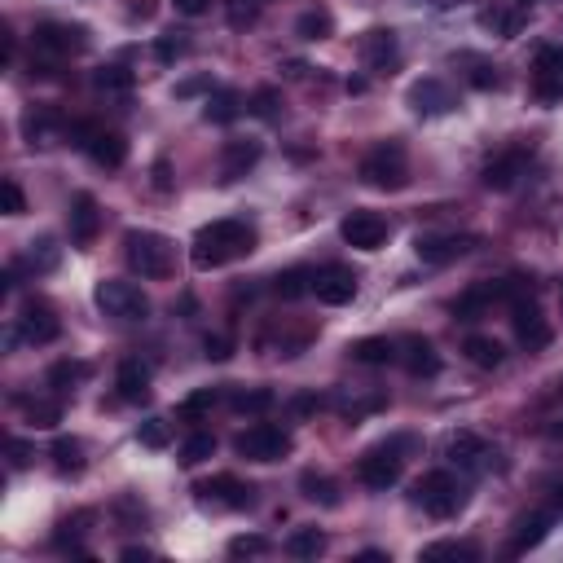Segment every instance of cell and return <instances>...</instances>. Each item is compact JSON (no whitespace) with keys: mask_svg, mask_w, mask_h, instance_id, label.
Masks as SVG:
<instances>
[{"mask_svg":"<svg viewBox=\"0 0 563 563\" xmlns=\"http://www.w3.org/2000/svg\"><path fill=\"white\" fill-rule=\"evenodd\" d=\"M119 559H124V563H137V559H141V563H146V559H154V555H150L146 546H124V550H119Z\"/></svg>","mask_w":563,"mask_h":563,"instance_id":"obj_57","label":"cell"},{"mask_svg":"<svg viewBox=\"0 0 563 563\" xmlns=\"http://www.w3.org/2000/svg\"><path fill=\"white\" fill-rule=\"evenodd\" d=\"M524 168H528V154H524V150H502L498 159L484 163L480 181H484V190H498V194H506V190H515V181L524 176Z\"/></svg>","mask_w":563,"mask_h":563,"instance_id":"obj_17","label":"cell"},{"mask_svg":"<svg viewBox=\"0 0 563 563\" xmlns=\"http://www.w3.org/2000/svg\"><path fill=\"white\" fill-rule=\"evenodd\" d=\"M445 458L462 471H484L493 458V449H489V440L476 436V432H454L445 440Z\"/></svg>","mask_w":563,"mask_h":563,"instance_id":"obj_16","label":"cell"},{"mask_svg":"<svg viewBox=\"0 0 563 563\" xmlns=\"http://www.w3.org/2000/svg\"><path fill=\"white\" fill-rule=\"evenodd\" d=\"M506 300V282H489V286H471V291H462L454 304H449V313L458 317V322H480L484 313H489V304Z\"/></svg>","mask_w":563,"mask_h":563,"instance_id":"obj_18","label":"cell"},{"mask_svg":"<svg viewBox=\"0 0 563 563\" xmlns=\"http://www.w3.org/2000/svg\"><path fill=\"white\" fill-rule=\"evenodd\" d=\"M9 462H14V471H22L31 462V445L27 440H9Z\"/></svg>","mask_w":563,"mask_h":563,"instance_id":"obj_54","label":"cell"},{"mask_svg":"<svg viewBox=\"0 0 563 563\" xmlns=\"http://www.w3.org/2000/svg\"><path fill=\"white\" fill-rule=\"evenodd\" d=\"M53 467L58 471H84V440L80 436H58L53 440Z\"/></svg>","mask_w":563,"mask_h":563,"instance_id":"obj_38","label":"cell"},{"mask_svg":"<svg viewBox=\"0 0 563 563\" xmlns=\"http://www.w3.org/2000/svg\"><path fill=\"white\" fill-rule=\"evenodd\" d=\"M357 563H388V550H361Z\"/></svg>","mask_w":563,"mask_h":563,"instance_id":"obj_59","label":"cell"},{"mask_svg":"<svg viewBox=\"0 0 563 563\" xmlns=\"http://www.w3.org/2000/svg\"><path fill=\"white\" fill-rule=\"evenodd\" d=\"M462 357H467L476 370H498L506 361V348L493 335H467L462 339Z\"/></svg>","mask_w":563,"mask_h":563,"instance_id":"obj_27","label":"cell"},{"mask_svg":"<svg viewBox=\"0 0 563 563\" xmlns=\"http://www.w3.org/2000/svg\"><path fill=\"white\" fill-rule=\"evenodd\" d=\"M295 36L300 40H330L335 36V14H330V9H304L300 18H295Z\"/></svg>","mask_w":563,"mask_h":563,"instance_id":"obj_30","label":"cell"},{"mask_svg":"<svg viewBox=\"0 0 563 563\" xmlns=\"http://www.w3.org/2000/svg\"><path fill=\"white\" fill-rule=\"evenodd\" d=\"M124 256L132 264V273H141V278H168L172 273V242L163 234H154V229H128L124 234Z\"/></svg>","mask_w":563,"mask_h":563,"instance_id":"obj_4","label":"cell"},{"mask_svg":"<svg viewBox=\"0 0 563 563\" xmlns=\"http://www.w3.org/2000/svg\"><path fill=\"white\" fill-rule=\"evenodd\" d=\"M410 106L418 110V115H445V110H454V88H449L445 80H436V75H427V80H418L410 88Z\"/></svg>","mask_w":563,"mask_h":563,"instance_id":"obj_22","label":"cell"},{"mask_svg":"<svg viewBox=\"0 0 563 563\" xmlns=\"http://www.w3.org/2000/svg\"><path fill=\"white\" fill-rule=\"evenodd\" d=\"M273 291L282 295V300H300V295H313V273L308 269H286L273 278Z\"/></svg>","mask_w":563,"mask_h":563,"instance_id":"obj_41","label":"cell"},{"mask_svg":"<svg viewBox=\"0 0 563 563\" xmlns=\"http://www.w3.org/2000/svg\"><path fill=\"white\" fill-rule=\"evenodd\" d=\"M18 335L27 339V344H53V339L62 335V322H58V313H53L44 300H31V304H22V317H18Z\"/></svg>","mask_w":563,"mask_h":563,"instance_id":"obj_15","label":"cell"},{"mask_svg":"<svg viewBox=\"0 0 563 563\" xmlns=\"http://www.w3.org/2000/svg\"><path fill=\"white\" fill-rule=\"evenodd\" d=\"M88 524H93V511H75V515H66V520H58L53 546H58V550H75V555H88V550L80 546V537L88 533Z\"/></svg>","mask_w":563,"mask_h":563,"instance_id":"obj_29","label":"cell"},{"mask_svg":"<svg viewBox=\"0 0 563 563\" xmlns=\"http://www.w3.org/2000/svg\"><path fill=\"white\" fill-rule=\"evenodd\" d=\"M291 410H295V414H313V410H322V396H313V392L295 396V401H291Z\"/></svg>","mask_w":563,"mask_h":563,"instance_id":"obj_56","label":"cell"},{"mask_svg":"<svg viewBox=\"0 0 563 563\" xmlns=\"http://www.w3.org/2000/svg\"><path fill=\"white\" fill-rule=\"evenodd\" d=\"M115 388H119V401L141 405L150 396V366L146 361H137V357H124L119 361V370H115Z\"/></svg>","mask_w":563,"mask_h":563,"instance_id":"obj_23","label":"cell"},{"mask_svg":"<svg viewBox=\"0 0 563 563\" xmlns=\"http://www.w3.org/2000/svg\"><path fill=\"white\" fill-rule=\"evenodd\" d=\"M550 436H555V440H563V418H559V423H550Z\"/></svg>","mask_w":563,"mask_h":563,"instance_id":"obj_60","label":"cell"},{"mask_svg":"<svg viewBox=\"0 0 563 563\" xmlns=\"http://www.w3.org/2000/svg\"><path fill=\"white\" fill-rule=\"evenodd\" d=\"M300 493L308 502H317V506H339L344 498H339V484L326 476V471H304L300 476Z\"/></svg>","mask_w":563,"mask_h":563,"instance_id":"obj_31","label":"cell"},{"mask_svg":"<svg viewBox=\"0 0 563 563\" xmlns=\"http://www.w3.org/2000/svg\"><path fill=\"white\" fill-rule=\"evenodd\" d=\"M75 146H84L88 159H93L97 168H106V172H115V168H124L128 163V137L124 132L102 128V124H80L75 128Z\"/></svg>","mask_w":563,"mask_h":563,"instance_id":"obj_8","label":"cell"},{"mask_svg":"<svg viewBox=\"0 0 563 563\" xmlns=\"http://www.w3.org/2000/svg\"><path fill=\"white\" fill-rule=\"evenodd\" d=\"M401 471H405V454L392 445V440H383V445H374L357 458V480L374 493H388L392 484L401 480Z\"/></svg>","mask_w":563,"mask_h":563,"instance_id":"obj_7","label":"cell"},{"mask_svg":"<svg viewBox=\"0 0 563 563\" xmlns=\"http://www.w3.org/2000/svg\"><path fill=\"white\" fill-rule=\"evenodd\" d=\"M269 550V537H260V533H242L229 542V559H251V555H264Z\"/></svg>","mask_w":563,"mask_h":563,"instance_id":"obj_47","label":"cell"},{"mask_svg":"<svg viewBox=\"0 0 563 563\" xmlns=\"http://www.w3.org/2000/svg\"><path fill=\"white\" fill-rule=\"evenodd\" d=\"M212 405H216V388H203V392H190L181 405H176V414L185 418V423H198L203 414H212Z\"/></svg>","mask_w":563,"mask_h":563,"instance_id":"obj_44","label":"cell"},{"mask_svg":"<svg viewBox=\"0 0 563 563\" xmlns=\"http://www.w3.org/2000/svg\"><path fill=\"white\" fill-rule=\"evenodd\" d=\"M66 225H71V242L75 247H88L102 229V212H97V198L93 194H75L71 198V212H66Z\"/></svg>","mask_w":563,"mask_h":563,"instance_id":"obj_19","label":"cell"},{"mask_svg":"<svg viewBox=\"0 0 563 563\" xmlns=\"http://www.w3.org/2000/svg\"><path fill=\"white\" fill-rule=\"evenodd\" d=\"M172 9L185 18H203L207 9H212V0H172Z\"/></svg>","mask_w":563,"mask_h":563,"instance_id":"obj_53","label":"cell"},{"mask_svg":"<svg viewBox=\"0 0 563 563\" xmlns=\"http://www.w3.org/2000/svg\"><path fill=\"white\" fill-rule=\"evenodd\" d=\"M313 295L317 304H352V295H357V273L348 269V264H326V269L313 273Z\"/></svg>","mask_w":563,"mask_h":563,"instance_id":"obj_13","label":"cell"},{"mask_svg":"<svg viewBox=\"0 0 563 563\" xmlns=\"http://www.w3.org/2000/svg\"><path fill=\"white\" fill-rule=\"evenodd\" d=\"M511 326H515V339H520L528 352H542V348H550V339H555V330H550V322L533 300H520L511 308Z\"/></svg>","mask_w":563,"mask_h":563,"instance_id":"obj_14","label":"cell"},{"mask_svg":"<svg viewBox=\"0 0 563 563\" xmlns=\"http://www.w3.org/2000/svg\"><path fill=\"white\" fill-rule=\"evenodd\" d=\"M194 498L203 506H220V511H251V506H256V489H251L247 480L220 471V476L194 484Z\"/></svg>","mask_w":563,"mask_h":563,"instance_id":"obj_9","label":"cell"},{"mask_svg":"<svg viewBox=\"0 0 563 563\" xmlns=\"http://www.w3.org/2000/svg\"><path fill=\"white\" fill-rule=\"evenodd\" d=\"M339 238L357 251H379L388 242V220L379 212H348L339 220Z\"/></svg>","mask_w":563,"mask_h":563,"instance_id":"obj_12","label":"cell"},{"mask_svg":"<svg viewBox=\"0 0 563 563\" xmlns=\"http://www.w3.org/2000/svg\"><path fill=\"white\" fill-rule=\"evenodd\" d=\"M185 49H190V40H185L181 31H168V36H159V44H154L159 62H176V58H185Z\"/></svg>","mask_w":563,"mask_h":563,"instance_id":"obj_49","label":"cell"},{"mask_svg":"<svg viewBox=\"0 0 563 563\" xmlns=\"http://www.w3.org/2000/svg\"><path fill=\"white\" fill-rule=\"evenodd\" d=\"M212 454H216V436L212 432H194L181 445V467H198V462H207Z\"/></svg>","mask_w":563,"mask_h":563,"instance_id":"obj_43","label":"cell"},{"mask_svg":"<svg viewBox=\"0 0 563 563\" xmlns=\"http://www.w3.org/2000/svg\"><path fill=\"white\" fill-rule=\"evenodd\" d=\"M93 300L106 317H115V322H146L150 317V295L141 291L137 282H124V278H102Z\"/></svg>","mask_w":563,"mask_h":563,"instance_id":"obj_5","label":"cell"},{"mask_svg":"<svg viewBox=\"0 0 563 563\" xmlns=\"http://www.w3.org/2000/svg\"><path fill=\"white\" fill-rule=\"evenodd\" d=\"M559 300H563V291H559Z\"/></svg>","mask_w":563,"mask_h":563,"instance_id":"obj_62","label":"cell"},{"mask_svg":"<svg viewBox=\"0 0 563 563\" xmlns=\"http://www.w3.org/2000/svg\"><path fill=\"white\" fill-rule=\"evenodd\" d=\"M154 190H163V194L172 190V168H168V159L154 163Z\"/></svg>","mask_w":563,"mask_h":563,"instance_id":"obj_55","label":"cell"},{"mask_svg":"<svg viewBox=\"0 0 563 563\" xmlns=\"http://www.w3.org/2000/svg\"><path fill=\"white\" fill-rule=\"evenodd\" d=\"M203 357L207 361H229V357H234V339H229V335H207L203 339Z\"/></svg>","mask_w":563,"mask_h":563,"instance_id":"obj_50","label":"cell"},{"mask_svg":"<svg viewBox=\"0 0 563 563\" xmlns=\"http://www.w3.org/2000/svg\"><path fill=\"white\" fill-rule=\"evenodd\" d=\"M278 102H282L278 88H260V93L251 97V110H256L260 119H273V115H278Z\"/></svg>","mask_w":563,"mask_h":563,"instance_id":"obj_52","label":"cell"},{"mask_svg":"<svg viewBox=\"0 0 563 563\" xmlns=\"http://www.w3.org/2000/svg\"><path fill=\"white\" fill-rule=\"evenodd\" d=\"M18 405L27 410V423L36 432H49V427L62 423V401H31V396H18Z\"/></svg>","mask_w":563,"mask_h":563,"instance_id":"obj_36","label":"cell"},{"mask_svg":"<svg viewBox=\"0 0 563 563\" xmlns=\"http://www.w3.org/2000/svg\"><path fill=\"white\" fill-rule=\"evenodd\" d=\"M203 88H207V80H185V84H176V97H194Z\"/></svg>","mask_w":563,"mask_h":563,"instance_id":"obj_58","label":"cell"},{"mask_svg":"<svg viewBox=\"0 0 563 563\" xmlns=\"http://www.w3.org/2000/svg\"><path fill=\"white\" fill-rule=\"evenodd\" d=\"M31 36H36V49L53 53V58H71V53L88 49V31L80 22H40Z\"/></svg>","mask_w":563,"mask_h":563,"instance_id":"obj_11","label":"cell"},{"mask_svg":"<svg viewBox=\"0 0 563 563\" xmlns=\"http://www.w3.org/2000/svg\"><path fill=\"white\" fill-rule=\"evenodd\" d=\"M88 374H93L88 361H58V366H49V388L62 396V392H71L75 383H84Z\"/></svg>","mask_w":563,"mask_h":563,"instance_id":"obj_37","label":"cell"},{"mask_svg":"<svg viewBox=\"0 0 563 563\" xmlns=\"http://www.w3.org/2000/svg\"><path fill=\"white\" fill-rule=\"evenodd\" d=\"M414 506H423L432 520H449V515H458L462 506H467V484H462L454 471H427L423 480L414 484Z\"/></svg>","mask_w":563,"mask_h":563,"instance_id":"obj_3","label":"cell"},{"mask_svg":"<svg viewBox=\"0 0 563 563\" xmlns=\"http://www.w3.org/2000/svg\"><path fill=\"white\" fill-rule=\"evenodd\" d=\"M383 405H388V396H383V392H370V396H361V401H339V414L357 423V418H366V414H379Z\"/></svg>","mask_w":563,"mask_h":563,"instance_id":"obj_45","label":"cell"},{"mask_svg":"<svg viewBox=\"0 0 563 563\" xmlns=\"http://www.w3.org/2000/svg\"><path fill=\"white\" fill-rule=\"evenodd\" d=\"M476 247H480L476 234H418L414 238V251L423 264H454L462 256H471Z\"/></svg>","mask_w":563,"mask_h":563,"instance_id":"obj_10","label":"cell"},{"mask_svg":"<svg viewBox=\"0 0 563 563\" xmlns=\"http://www.w3.org/2000/svg\"><path fill=\"white\" fill-rule=\"evenodd\" d=\"M0 212H5V216H22V212H27V194H22L18 181L0 185Z\"/></svg>","mask_w":563,"mask_h":563,"instance_id":"obj_48","label":"cell"},{"mask_svg":"<svg viewBox=\"0 0 563 563\" xmlns=\"http://www.w3.org/2000/svg\"><path fill=\"white\" fill-rule=\"evenodd\" d=\"M537 93L546 102H563V49L537 53Z\"/></svg>","mask_w":563,"mask_h":563,"instance_id":"obj_25","label":"cell"},{"mask_svg":"<svg viewBox=\"0 0 563 563\" xmlns=\"http://www.w3.org/2000/svg\"><path fill=\"white\" fill-rule=\"evenodd\" d=\"M256 251V225H247V220H212V225H203L194 234V247H190V260L194 269H225V264H234L242 256H251Z\"/></svg>","mask_w":563,"mask_h":563,"instance_id":"obj_1","label":"cell"},{"mask_svg":"<svg viewBox=\"0 0 563 563\" xmlns=\"http://www.w3.org/2000/svg\"><path fill=\"white\" fill-rule=\"evenodd\" d=\"M396 357H401V366L414 374V379H436L440 374V352L432 348V339L423 335H410L401 348H396Z\"/></svg>","mask_w":563,"mask_h":563,"instance_id":"obj_21","label":"cell"},{"mask_svg":"<svg viewBox=\"0 0 563 563\" xmlns=\"http://www.w3.org/2000/svg\"><path fill=\"white\" fill-rule=\"evenodd\" d=\"M401 58V44H396V31L392 27H374L361 36V62L370 66V71H388Z\"/></svg>","mask_w":563,"mask_h":563,"instance_id":"obj_20","label":"cell"},{"mask_svg":"<svg viewBox=\"0 0 563 563\" xmlns=\"http://www.w3.org/2000/svg\"><path fill=\"white\" fill-rule=\"evenodd\" d=\"M361 185H370V190H383V194H396L410 185V154H405L401 141H379L366 159H361Z\"/></svg>","mask_w":563,"mask_h":563,"instance_id":"obj_2","label":"cell"},{"mask_svg":"<svg viewBox=\"0 0 563 563\" xmlns=\"http://www.w3.org/2000/svg\"><path fill=\"white\" fill-rule=\"evenodd\" d=\"M423 563H440V559H454V563H476L480 559V546L476 542H432L418 550Z\"/></svg>","mask_w":563,"mask_h":563,"instance_id":"obj_32","label":"cell"},{"mask_svg":"<svg viewBox=\"0 0 563 563\" xmlns=\"http://www.w3.org/2000/svg\"><path fill=\"white\" fill-rule=\"evenodd\" d=\"M93 84L102 88V93H110V97H124V93H132L137 75H132L128 66H102V71H93Z\"/></svg>","mask_w":563,"mask_h":563,"instance_id":"obj_39","label":"cell"},{"mask_svg":"<svg viewBox=\"0 0 563 563\" xmlns=\"http://www.w3.org/2000/svg\"><path fill=\"white\" fill-rule=\"evenodd\" d=\"M273 401H278V396L269 388H238L229 396V405H234L238 414H264V410H273Z\"/></svg>","mask_w":563,"mask_h":563,"instance_id":"obj_42","label":"cell"},{"mask_svg":"<svg viewBox=\"0 0 563 563\" xmlns=\"http://www.w3.org/2000/svg\"><path fill=\"white\" fill-rule=\"evenodd\" d=\"M238 110H242V97L234 93V88H216V93L207 97V106H203V119L207 124H234Z\"/></svg>","mask_w":563,"mask_h":563,"instance_id":"obj_33","label":"cell"},{"mask_svg":"<svg viewBox=\"0 0 563 563\" xmlns=\"http://www.w3.org/2000/svg\"><path fill=\"white\" fill-rule=\"evenodd\" d=\"M348 357L361 361V366H388V361H396V344L388 335H370V339H357L348 348Z\"/></svg>","mask_w":563,"mask_h":563,"instance_id":"obj_28","label":"cell"},{"mask_svg":"<svg viewBox=\"0 0 563 563\" xmlns=\"http://www.w3.org/2000/svg\"><path fill=\"white\" fill-rule=\"evenodd\" d=\"M137 440L146 449H168L172 445V432H168V423H163V418H146V423L137 427Z\"/></svg>","mask_w":563,"mask_h":563,"instance_id":"obj_46","label":"cell"},{"mask_svg":"<svg viewBox=\"0 0 563 563\" xmlns=\"http://www.w3.org/2000/svg\"><path fill=\"white\" fill-rule=\"evenodd\" d=\"M58 260H62V247H58V242H53V238H36V242H31V251L22 256V269L40 278V273H53V269H58Z\"/></svg>","mask_w":563,"mask_h":563,"instance_id":"obj_34","label":"cell"},{"mask_svg":"<svg viewBox=\"0 0 563 563\" xmlns=\"http://www.w3.org/2000/svg\"><path fill=\"white\" fill-rule=\"evenodd\" d=\"M550 524H555V515H550V511H533V515H524V520H520V528H515L511 555H528V550H537V546L546 542Z\"/></svg>","mask_w":563,"mask_h":563,"instance_id":"obj_26","label":"cell"},{"mask_svg":"<svg viewBox=\"0 0 563 563\" xmlns=\"http://www.w3.org/2000/svg\"><path fill=\"white\" fill-rule=\"evenodd\" d=\"M480 27L484 31H493V36H520V27H524V14H515V9H484L480 14Z\"/></svg>","mask_w":563,"mask_h":563,"instance_id":"obj_40","label":"cell"},{"mask_svg":"<svg viewBox=\"0 0 563 563\" xmlns=\"http://www.w3.org/2000/svg\"><path fill=\"white\" fill-rule=\"evenodd\" d=\"M260 163V141H225L220 150V181H242Z\"/></svg>","mask_w":563,"mask_h":563,"instance_id":"obj_24","label":"cell"},{"mask_svg":"<svg viewBox=\"0 0 563 563\" xmlns=\"http://www.w3.org/2000/svg\"><path fill=\"white\" fill-rule=\"evenodd\" d=\"M234 449H238V458H247V462H282L295 449V440L278 423H251L247 432H238Z\"/></svg>","mask_w":563,"mask_h":563,"instance_id":"obj_6","label":"cell"},{"mask_svg":"<svg viewBox=\"0 0 563 563\" xmlns=\"http://www.w3.org/2000/svg\"><path fill=\"white\" fill-rule=\"evenodd\" d=\"M326 550V533L322 528H295L291 537H286V555L291 559H317Z\"/></svg>","mask_w":563,"mask_h":563,"instance_id":"obj_35","label":"cell"},{"mask_svg":"<svg viewBox=\"0 0 563 563\" xmlns=\"http://www.w3.org/2000/svg\"><path fill=\"white\" fill-rule=\"evenodd\" d=\"M555 506H559V511H563V484H559V489H555Z\"/></svg>","mask_w":563,"mask_h":563,"instance_id":"obj_61","label":"cell"},{"mask_svg":"<svg viewBox=\"0 0 563 563\" xmlns=\"http://www.w3.org/2000/svg\"><path fill=\"white\" fill-rule=\"evenodd\" d=\"M256 18H260V9L251 0H229V22L234 27H256Z\"/></svg>","mask_w":563,"mask_h":563,"instance_id":"obj_51","label":"cell"}]
</instances>
